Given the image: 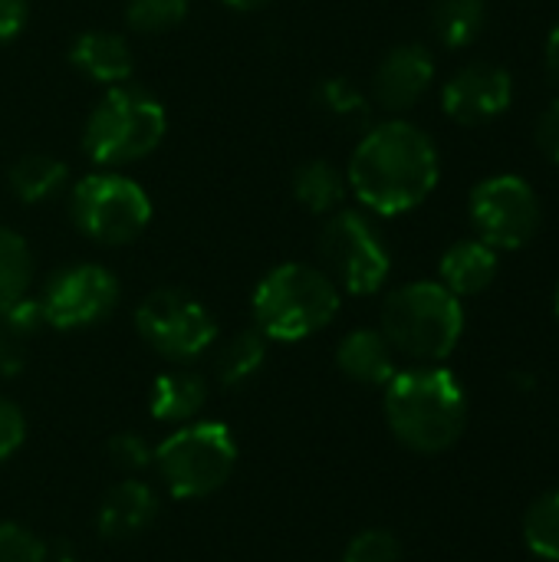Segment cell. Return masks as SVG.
I'll return each instance as SVG.
<instances>
[{"label":"cell","instance_id":"cell-13","mask_svg":"<svg viewBox=\"0 0 559 562\" xmlns=\"http://www.w3.org/2000/svg\"><path fill=\"white\" fill-rule=\"evenodd\" d=\"M435 82V56L422 43L392 46L372 72V102L385 112L415 109Z\"/></svg>","mask_w":559,"mask_h":562},{"label":"cell","instance_id":"cell-20","mask_svg":"<svg viewBox=\"0 0 559 562\" xmlns=\"http://www.w3.org/2000/svg\"><path fill=\"white\" fill-rule=\"evenodd\" d=\"M346 175L326 158H310L293 171V198L316 217L336 214L346 201Z\"/></svg>","mask_w":559,"mask_h":562},{"label":"cell","instance_id":"cell-30","mask_svg":"<svg viewBox=\"0 0 559 562\" xmlns=\"http://www.w3.org/2000/svg\"><path fill=\"white\" fill-rule=\"evenodd\" d=\"M23 438H26V418L20 405L0 395V464L20 451Z\"/></svg>","mask_w":559,"mask_h":562},{"label":"cell","instance_id":"cell-17","mask_svg":"<svg viewBox=\"0 0 559 562\" xmlns=\"http://www.w3.org/2000/svg\"><path fill=\"white\" fill-rule=\"evenodd\" d=\"M438 273H441V286L451 290L458 300L461 296H478L484 293L494 277H497V250L488 247L484 240H458L445 250L441 263H438Z\"/></svg>","mask_w":559,"mask_h":562},{"label":"cell","instance_id":"cell-23","mask_svg":"<svg viewBox=\"0 0 559 562\" xmlns=\"http://www.w3.org/2000/svg\"><path fill=\"white\" fill-rule=\"evenodd\" d=\"M316 105L336 122V125H346V128H369V119H372V99L349 79L343 76H329L316 86Z\"/></svg>","mask_w":559,"mask_h":562},{"label":"cell","instance_id":"cell-33","mask_svg":"<svg viewBox=\"0 0 559 562\" xmlns=\"http://www.w3.org/2000/svg\"><path fill=\"white\" fill-rule=\"evenodd\" d=\"M26 16H30L26 0H0V43H10L13 36H20V30L26 26Z\"/></svg>","mask_w":559,"mask_h":562},{"label":"cell","instance_id":"cell-35","mask_svg":"<svg viewBox=\"0 0 559 562\" xmlns=\"http://www.w3.org/2000/svg\"><path fill=\"white\" fill-rule=\"evenodd\" d=\"M224 7H231V10H241V13H250V10H260V7H267V3H273V0H221Z\"/></svg>","mask_w":559,"mask_h":562},{"label":"cell","instance_id":"cell-37","mask_svg":"<svg viewBox=\"0 0 559 562\" xmlns=\"http://www.w3.org/2000/svg\"><path fill=\"white\" fill-rule=\"evenodd\" d=\"M63 562H79V560H63Z\"/></svg>","mask_w":559,"mask_h":562},{"label":"cell","instance_id":"cell-8","mask_svg":"<svg viewBox=\"0 0 559 562\" xmlns=\"http://www.w3.org/2000/svg\"><path fill=\"white\" fill-rule=\"evenodd\" d=\"M323 270L333 283L353 296H372L385 286L392 273V254L362 211H336L326 217L316 240Z\"/></svg>","mask_w":559,"mask_h":562},{"label":"cell","instance_id":"cell-22","mask_svg":"<svg viewBox=\"0 0 559 562\" xmlns=\"http://www.w3.org/2000/svg\"><path fill=\"white\" fill-rule=\"evenodd\" d=\"M267 336L254 326V329H244L237 336H231L221 352H217V362H214V372H217V382L224 389H237V385H247L267 362Z\"/></svg>","mask_w":559,"mask_h":562},{"label":"cell","instance_id":"cell-9","mask_svg":"<svg viewBox=\"0 0 559 562\" xmlns=\"http://www.w3.org/2000/svg\"><path fill=\"white\" fill-rule=\"evenodd\" d=\"M135 329L168 362H194L217 339L211 310L178 286L152 290L135 310Z\"/></svg>","mask_w":559,"mask_h":562},{"label":"cell","instance_id":"cell-4","mask_svg":"<svg viewBox=\"0 0 559 562\" xmlns=\"http://www.w3.org/2000/svg\"><path fill=\"white\" fill-rule=\"evenodd\" d=\"M168 132L161 99L138 86H109L82 125V151L92 165L115 171L148 158Z\"/></svg>","mask_w":559,"mask_h":562},{"label":"cell","instance_id":"cell-3","mask_svg":"<svg viewBox=\"0 0 559 562\" xmlns=\"http://www.w3.org/2000/svg\"><path fill=\"white\" fill-rule=\"evenodd\" d=\"M339 286L323 267L280 263L254 290V326L270 342H300L326 329L339 313Z\"/></svg>","mask_w":559,"mask_h":562},{"label":"cell","instance_id":"cell-29","mask_svg":"<svg viewBox=\"0 0 559 562\" xmlns=\"http://www.w3.org/2000/svg\"><path fill=\"white\" fill-rule=\"evenodd\" d=\"M26 336L0 316V379H13L26 369Z\"/></svg>","mask_w":559,"mask_h":562},{"label":"cell","instance_id":"cell-2","mask_svg":"<svg viewBox=\"0 0 559 562\" xmlns=\"http://www.w3.org/2000/svg\"><path fill=\"white\" fill-rule=\"evenodd\" d=\"M385 422L409 451L441 454L465 435L468 395L441 366L405 369L385 385Z\"/></svg>","mask_w":559,"mask_h":562},{"label":"cell","instance_id":"cell-31","mask_svg":"<svg viewBox=\"0 0 559 562\" xmlns=\"http://www.w3.org/2000/svg\"><path fill=\"white\" fill-rule=\"evenodd\" d=\"M109 454H112V461H115L119 468H125V471H142V468H148V461H152V451H148V445H145L138 435H115V438L109 441Z\"/></svg>","mask_w":559,"mask_h":562},{"label":"cell","instance_id":"cell-18","mask_svg":"<svg viewBox=\"0 0 559 562\" xmlns=\"http://www.w3.org/2000/svg\"><path fill=\"white\" fill-rule=\"evenodd\" d=\"M208 402V382L198 372L188 369H175L155 379L152 385V418L165 422V425H188L191 418H198V412Z\"/></svg>","mask_w":559,"mask_h":562},{"label":"cell","instance_id":"cell-32","mask_svg":"<svg viewBox=\"0 0 559 562\" xmlns=\"http://www.w3.org/2000/svg\"><path fill=\"white\" fill-rule=\"evenodd\" d=\"M534 142H537V148H540L554 165H559V99H554V102L537 115Z\"/></svg>","mask_w":559,"mask_h":562},{"label":"cell","instance_id":"cell-28","mask_svg":"<svg viewBox=\"0 0 559 562\" xmlns=\"http://www.w3.org/2000/svg\"><path fill=\"white\" fill-rule=\"evenodd\" d=\"M49 550L46 543L20 527V524H0V562H46Z\"/></svg>","mask_w":559,"mask_h":562},{"label":"cell","instance_id":"cell-24","mask_svg":"<svg viewBox=\"0 0 559 562\" xmlns=\"http://www.w3.org/2000/svg\"><path fill=\"white\" fill-rule=\"evenodd\" d=\"M33 280V254L26 240L0 224V313L20 303Z\"/></svg>","mask_w":559,"mask_h":562},{"label":"cell","instance_id":"cell-19","mask_svg":"<svg viewBox=\"0 0 559 562\" xmlns=\"http://www.w3.org/2000/svg\"><path fill=\"white\" fill-rule=\"evenodd\" d=\"M7 184L20 204H46L69 184V168L46 151H30L10 165Z\"/></svg>","mask_w":559,"mask_h":562},{"label":"cell","instance_id":"cell-7","mask_svg":"<svg viewBox=\"0 0 559 562\" xmlns=\"http://www.w3.org/2000/svg\"><path fill=\"white\" fill-rule=\"evenodd\" d=\"M69 217L92 244L125 247L152 224V198L138 181L99 168L69 188Z\"/></svg>","mask_w":559,"mask_h":562},{"label":"cell","instance_id":"cell-5","mask_svg":"<svg viewBox=\"0 0 559 562\" xmlns=\"http://www.w3.org/2000/svg\"><path fill=\"white\" fill-rule=\"evenodd\" d=\"M465 333L461 300L435 280L405 283L382 306V336L399 356L425 366L445 362Z\"/></svg>","mask_w":559,"mask_h":562},{"label":"cell","instance_id":"cell-36","mask_svg":"<svg viewBox=\"0 0 559 562\" xmlns=\"http://www.w3.org/2000/svg\"><path fill=\"white\" fill-rule=\"evenodd\" d=\"M557 319H559V286H557Z\"/></svg>","mask_w":559,"mask_h":562},{"label":"cell","instance_id":"cell-21","mask_svg":"<svg viewBox=\"0 0 559 562\" xmlns=\"http://www.w3.org/2000/svg\"><path fill=\"white\" fill-rule=\"evenodd\" d=\"M428 23L445 49H465L481 36L488 23V0H435Z\"/></svg>","mask_w":559,"mask_h":562},{"label":"cell","instance_id":"cell-34","mask_svg":"<svg viewBox=\"0 0 559 562\" xmlns=\"http://www.w3.org/2000/svg\"><path fill=\"white\" fill-rule=\"evenodd\" d=\"M544 59H547V69H550V76L559 82V23L550 30V36H547V49H544Z\"/></svg>","mask_w":559,"mask_h":562},{"label":"cell","instance_id":"cell-6","mask_svg":"<svg viewBox=\"0 0 559 562\" xmlns=\"http://www.w3.org/2000/svg\"><path fill=\"white\" fill-rule=\"evenodd\" d=\"M171 497L201 501L217 494L237 464V441L221 422H188L152 454Z\"/></svg>","mask_w":559,"mask_h":562},{"label":"cell","instance_id":"cell-26","mask_svg":"<svg viewBox=\"0 0 559 562\" xmlns=\"http://www.w3.org/2000/svg\"><path fill=\"white\" fill-rule=\"evenodd\" d=\"M191 0H125V23L135 33H165L188 16Z\"/></svg>","mask_w":559,"mask_h":562},{"label":"cell","instance_id":"cell-16","mask_svg":"<svg viewBox=\"0 0 559 562\" xmlns=\"http://www.w3.org/2000/svg\"><path fill=\"white\" fill-rule=\"evenodd\" d=\"M336 366L359 385H389L395 375V349L382 329H353L336 349Z\"/></svg>","mask_w":559,"mask_h":562},{"label":"cell","instance_id":"cell-14","mask_svg":"<svg viewBox=\"0 0 559 562\" xmlns=\"http://www.w3.org/2000/svg\"><path fill=\"white\" fill-rule=\"evenodd\" d=\"M69 63L79 69L86 79L99 86H122L135 72V56L132 46L122 33L112 30H86L69 43Z\"/></svg>","mask_w":559,"mask_h":562},{"label":"cell","instance_id":"cell-12","mask_svg":"<svg viewBox=\"0 0 559 562\" xmlns=\"http://www.w3.org/2000/svg\"><path fill=\"white\" fill-rule=\"evenodd\" d=\"M514 102V79L497 63H468L441 89V109L458 125H488Z\"/></svg>","mask_w":559,"mask_h":562},{"label":"cell","instance_id":"cell-1","mask_svg":"<svg viewBox=\"0 0 559 562\" xmlns=\"http://www.w3.org/2000/svg\"><path fill=\"white\" fill-rule=\"evenodd\" d=\"M438 178L441 161L435 142L405 119L369 125L346 168L349 191L366 211L382 217H399L425 204Z\"/></svg>","mask_w":559,"mask_h":562},{"label":"cell","instance_id":"cell-27","mask_svg":"<svg viewBox=\"0 0 559 562\" xmlns=\"http://www.w3.org/2000/svg\"><path fill=\"white\" fill-rule=\"evenodd\" d=\"M343 562H402V543L389 530H362L349 540Z\"/></svg>","mask_w":559,"mask_h":562},{"label":"cell","instance_id":"cell-25","mask_svg":"<svg viewBox=\"0 0 559 562\" xmlns=\"http://www.w3.org/2000/svg\"><path fill=\"white\" fill-rule=\"evenodd\" d=\"M524 540L534 557L559 562V491L544 494L524 517Z\"/></svg>","mask_w":559,"mask_h":562},{"label":"cell","instance_id":"cell-11","mask_svg":"<svg viewBox=\"0 0 559 562\" xmlns=\"http://www.w3.org/2000/svg\"><path fill=\"white\" fill-rule=\"evenodd\" d=\"M119 280L109 267L102 263H69L56 270L43 293H40V310L46 326L72 333V329H89L112 316L119 306Z\"/></svg>","mask_w":559,"mask_h":562},{"label":"cell","instance_id":"cell-15","mask_svg":"<svg viewBox=\"0 0 559 562\" xmlns=\"http://www.w3.org/2000/svg\"><path fill=\"white\" fill-rule=\"evenodd\" d=\"M158 517V494L142 481H122L112 487L96 514V530L105 540H128L152 527Z\"/></svg>","mask_w":559,"mask_h":562},{"label":"cell","instance_id":"cell-10","mask_svg":"<svg viewBox=\"0 0 559 562\" xmlns=\"http://www.w3.org/2000/svg\"><path fill=\"white\" fill-rule=\"evenodd\" d=\"M471 224L478 240L494 250H521L527 247L544 224V207L537 191L517 175L484 178L468 198Z\"/></svg>","mask_w":559,"mask_h":562}]
</instances>
